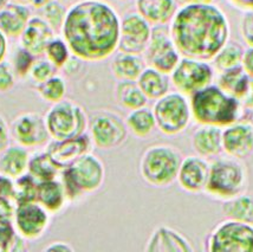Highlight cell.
Instances as JSON below:
<instances>
[{
    "mask_svg": "<svg viewBox=\"0 0 253 252\" xmlns=\"http://www.w3.org/2000/svg\"><path fill=\"white\" fill-rule=\"evenodd\" d=\"M252 79L246 74L242 65L219 73L216 85L228 95L233 96L242 102L248 94Z\"/></svg>",
    "mask_w": 253,
    "mask_h": 252,
    "instance_id": "cell-28",
    "label": "cell"
},
{
    "mask_svg": "<svg viewBox=\"0 0 253 252\" xmlns=\"http://www.w3.org/2000/svg\"><path fill=\"white\" fill-rule=\"evenodd\" d=\"M11 129L6 120L0 115V152L5 149L11 142Z\"/></svg>",
    "mask_w": 253,
    "mask_h": 252,
    "instance_id": "cell-44",
    "label": "cell"
},
{
    "mask_svg": "<svg viewBox=\"0 0 253 252\" xmlns=\"http://www.w3.org/2000/svg\"><path fill=\"white\" fill-rule=\"evenodd\" d=\"M169 32L182 57L209 62L230 41L231 28L218 5L185 4L174 14Z\"/></svg>",
    "mask_w": 253,
    "mask_h": 252,
    "instance_id": "cell-2",
    "label": "cell"
},
{
    "mask_svg": "<svg viewBox=\"0 0 253 252\" xmlns=\"http://www.w3.org/2000/svg\"><path fill=\"white\" fill-rule=\"evenodd\" d=\"M142 56L148 67L167 75H170L182 57L171 40L169 28L166 25L153 26L148 46Z\"/></svg>",
    "mask_w": 253,
    "mask_h": 252,
    "instance_id": "cell-12",
    "label": "cell"
},
{
    "mask_svg": "<svg viewBox=\"0 0 253 252\" xmlns=\"http://www.w3.org/2000/svg\"><path fill=\"white\" fill-rule=\"evenodd\" d=\"M37 203L41 204L52 215L64 211V209L70 203L59 178L39 182Z\"/></svg>",
    "mask_w": 253,
    "mask_h": 252,
    "instance_id": "cell-25",
    "label": "cell"
},
{
    "mask_svg": "<svg viewBox=\"0 0 253 252\" xmlns=\"http://www.w3.org/2000/svg\"><path fill=\"white\" fill-rule=\"evenodd\" d=\"M153 25L138 12H129L121 18L119 51L143 55L148 46Z\"/></svg>",
    "mask_w": 253,
    "mask_h": 252,
    "instance_id": "cell-15",
    "label": "cell"
},
{
    "mask_svg": "<svg viewBox=\"0 0 253 252\" xmlns=\"http://www.w3.org/2000/svg\"><path fill=\"white\" fill-rule=\"evenodd\" d=\"M30 153L28 148L14 143L0 152V173L11 179H17L28 173Z\"/></svg>",
    "mask_w": 253,
    "mask_h": 252,
    "instance_id": "cell-24",
    "label": "cell"
},
{
    "mask_svg": "<svg viewBox=\"0 0 253 252\" xmlns=\"http://www.w3.org/2000/svg\"><path fill=\"white\" fill-rule=\"evenodd\" d=\"M88 134L92 145L102 151L121 147L128 139L126 119L110 109H98L89 116Z\"/></svg>",
    "mask_w": 253,
    "mask_h": 252,
    "instance_id": "cell-9",
    "label": "cell"
},
{
    "mask_svg": "<svg viewBox=\"0 0 253 252\" xmlns=\"http://www.w3.org/2000/svg\"><path fill=\"white\" fill-rule=\"evenodd\" d=\"M114 97L120 107L129 112L147 106L149 101L136 81H119L114 90Z\"/></svg>",
    "mask_w": 253,
    "mask_h": 252,
    "instance_id": "cell-29",
    "label": "cell"
},
{
    "mask_svg": "<svg viewBox=\"0 0 253 252\" xmlns=\"http://www.w3.org/2000/svg\"><path fill=\"white\" fill-rule=\"evenodd\" d=\"M182 159L181 152L173 145L156 143L149 146L138 165L141 178L153 187H169L176 181Z\"/></svg>",
    "mask_w": 253,
    "mask_h": 252,
    "instance_id": "cell-5",
    "label": "cell"
},
{
    "mask_svg": "<svg viewBox=\"0 0 253 252\" xmlns=\"http://www.w3.org/2000/svg\"><path fill=\"white\" fill-rule=\"evenodd\" d=\"M51 217L52 214L37 202L18 204L12 225L25 241H37L50 227Z\"/></svg>",
    "mask_w": 253,
    "mask_h": 252,
    "instance_id": "cell-14",
    "label": "cell"
},
{
    "mask_svg": "<svg viewBox=\"0 0 253 252\" xmlns=\"http://www.w3.org/2000/svg\"><path fill=\"white\" fill-rule=\"evenodd\" d=\"M248 172L242 160L236 158L216 157L210 163L209 180L205 193L216 200L231 199L245 192Z\"/></svg>",
    "mask_w": 253,
    "mask_h": 252,
    "instance_id": "cell-6",
    "label": "cell"
},
{
    "mask_svg": "<svg viewBox=\"0 0 253 252\" xmlns=\"http://www.w3.org/2000/svg\"><path fill=\"white\" fill-rule=\"evenodd\" d=\"M58 178L69 203H80L84 197L101 190L105 180V167L97 155L89 152L63 168Z\"/></svg>",
    "mask_w": 253,
    "mask_h": 252,
    "instance_id": "cell-4",
    "label": "cell"
},
{
    "mask_svg": "<svg viewBox=\"0 0 253 252\" xmlns=\"http://www.w3.org/2000/svg\"><path fill=\"white\" fill-rule=\"evenodd\" d=\"M129 133L138 139H146L156 129V121L153 109L147 106L130 110L126 118Z\"/></svg>",
    "mask_w": 253,
    "mask_h": 252,
    "instance_id": "cell-30",
    "label": "cell"
},
{
    "mask_svg": "<svg viewBox=\"0 0 253 252\" xmlns=\"http://www.w3.org/2000/svg\"><path fill=\"white\" fill-rule=\"evenodd\" d=\"M195 249L187 237L167 225H160L146 243L147 252H193Z\"/></svg>",
    "mask_w": 253,
    "mask_h": 252,
    "instance_id": "cell-20",
    "label": "cell"
},
{
    "mask_svg": "<svg viewBox=\"0 0 253 252\" xmlns=\"http://www.w3.org/2000/svg\"><path fill=\"white\" fill-rule=\"evenodd\" d=\"M39 182L30 173L23 174L19 178L14 179L13 202L18 204L37 202Z\"/></svg>",
    "mask_w": 253,
    "mask_h": 252,
    "instance_id": "cell-35",
    "label": "cell"
},
{
    "mask_svg": "<svg viewBox=\"0 0 253 252\" xmlns=\"http://www.w3.org/2000/svg\"><path fill=\"white\" fill-rule=\"evenodd\" d=\"M55 1V0H28V5L32 6L33 8H37L41 10L42 7H44L45 5L50 4V2Z\"/></svg>",
    "mask_w": 253,
    "mask_h": 252,
    "instance_id": "cell-51",
    "label": "cell"
},
{
    "mask_svg": "<svg viewBox=\"0 0 253 252\" xmlns=\"http://www.w3.org/2000/svg\"><path fill=\"white\" fill-rule=\"evenodd\" d=\"M210 252H253V225L227 218L211 230L206 238Z\"/></svg>",
    "mask_w": 253,
    "mask_h": 252,
    "instance_id": "cell-10",
    "label": "cell"
},
{
    "mask_svg": "<svg viewBox=\"0 0 253 252\" xmlns=\"http://www.w3.org/2000/svg\"><path fill=\"white\" fill-rule=\"evenodd\" d=\"M180 2L185 4H210L213 2V0H179Z\"/></svg>",
    "mask_w": 253,
    "mask_h": 252,
    "instance_id": "cell-52",
    "label": "cell"
},
{
    "mask_svg": "<svg viewBox=\"0 0 253 252\" xmlns=\"http://www.w3.org/2000/svg\"><path fill=\"white\" fill-rule=\"evenodd\" d=\"M221 211L227 218L253 225V193H240L225 200Z\"/></svg>",
    "mask_w": 253,
    "mask_h": 252,
    "instance_id": "cell-32",
    "label": "cell"
},
{
    "mask_svg": "<svg viewBox=\"0 0 253 252\" xmlns=\"http://www.w3.org/2000/svg\"><path fill=\"white\" fill-rule=\"evenodd\" d=\"M61 170L46 151H37L30 154L28 173L31 174L38 182L57 179Z\"/></svg>",
    "mask_w": 253,
    "mask_h": 252,
    "instance_id": "cell-31",
    "label": "cell"
},
{
    "mask_svg": "<svg viewBox=\"0 0 253 252\" xmlns=\"http://www.w3.org/2000/svg\"><path fill=\"white\" fill-rule=\"evenodd\" d=\"M57 71H58V69L46 57L45 58H43V57H37V59L33 63L29 77L36 84H39L44 82V81L49 80L50 77L55 76Z\"/></svg>",
    "mask_w": 253,
    "mask_h": 252,
    "instance_id": "cell-40",
    "label": "cell"
},
{
    "mask_svg": "<svg viewBox=\"0 0 253 252\" xmlns=\"http://www.w3.org/2000/svg\"><path fill=\"white\" fill-rule=\"evenodd\" d=\"M56 37V31L41 16H32L20 35V45L36 57L45 55L47 45Z\"/></svg>",
    "mask_w": 253,
    "mask_h": 252,
    "instance_id": "cell-19",
    "label": "cell"
},
{
    "mask_svg": "<svg viewBox=\"0 0 253 252\" xmlns=\"http://www.w3.org/2000/svg\"><path fill=\"white\" fill-rule=\"evenodd\" d=\"M38 11H39V16L50 24L51 28L56 31V34L57 32L62 31L68 8H66L61 1L55 0V1L45 5L44 7H42L41 10Z\"/></svg>",
    "mask_w": 253,
    "mask_h": 252,
    "instance_id": "cell-37",
    "label": "cell"
},
{
    "mask_svg": "<svg viewBox=\"0 0 253 252\" xmlns=\"http://www.w3.org/2000/svg\"><path fill=\"white\" fill-rule=\"evenodd\" d=\"M245 49L236 41H228L212 59L214 70L222 73L242 65Z\"/></svg>",
    "mask_w": 253,
    "mask_h": 252,
    "instance_id": "cell-33",
    "label": "cell"
},
{
    "mask_svg": "<svg viewBox=\"0 0 253 252\" xmlns=\"http://www.w3.org/2000/svg\"><path fill=\"white\" fill-rule=\"evenodd\" d=\"M44 56L59 70L70 62L72 53L63 37H55L47 45Z\"/></svg>",
    "mask_w": 253,
    "mask_h": 252,
    "instance_id": "cell-36",
    "label": "cell"
},
{
    "mask_svg": "<svg viewBox=\"0 0 253 252\" xmlns=\"http://www.w3.org/2000/svg\"><path fill=\"white\" fill-rule=\"evenodd\" d=\"M119 1H128V0H119Z\"/></svg>",
    "mask_w": 253,
    "mask_h": 252,
    "instance_id": "cell-56",
    "label": "cell"
},
{
    "mask_svg": "<svg viewBox=\"0 0 253 252\" xmlns=\"http://www.w3.org/2000/svg\"><path fill=\"white\" fill-rule=\"evenodd\" d=\"M121 18L104 0H80L66 11L62 37L72 56L101 62L119 50Z\"/></svg>",
    "mask_w": 253,
    "mask_h": 252,
    "instance_id": "cell-1",
    "label": "cell"
},
{
    "mask_svg": "<svg viewBox=\"0 0 253 252\" xmlns=\"http://www.w3.org/2000/svg\"><path fill=\"white\" fill-rule=\"evenodd\" d=\"M36 90H37V94L42 100L46 102V103L53 104L64 100L68 85H66L65 80L56 74L55 76L50 77L49 80L37 84Z\"/></svg>",
    "mask_w": 253,
    "mask_h": 252,
    "instance_id": "cell-34",
    "label": "cell"
},
{
    "mask_svg": "<svg viewBox=\"0 0 253 252\" xmlns=\"http://www.w3.org/2000/svg\"><path fill=\"white\" fill-rule=\"evenodd\" d=\"M31 17L28 4L8 1L0 8V31L7 38H19Z\"/></svg>",
    "mask_w": 253,
    "mask_h": 252,
    "instance_id": "cell-21",
    "label": "cell"
},
{
    "mask_svg": "<svg viewBox=\"0 0 253 252\" xmlns=\"http://www.w3.org/2000/svg\"><path fill=\"white\" fill-rule=\"evenodd\" d=\"M44 119L52 140L71 139L88 133V114L81 104L69 98L51 104Z\"/></svg>",
    "mask_w": 253,
    "mask_h": 252,
    "instance_id": "cell-7",
    "label": "cell"
},
{
    "mask_svg": "<svg viewBox=\"0 0 253 252\" xmlns=\"http://www.w3.org/2000/svg\"><path fill=\"white\" fill-rule=\"evenodd\" d=\"M14 180L0 173V197L13 199Z\"/></svg>",
    "mask_w": 253,
    "mask_h": 252,
    "instance_id": "cell-45",
    "label": "cell"
},
{
    "mask_svg": "<svg viewBox=\"0 0 253 252\" xmlns=\"http://www.w3.org/2000/svg\"><path fill=\"white\" fill-rule=\"evenodd\" d=\"M228 1L242 10H253V0H228Z\"/></svg>",
    "mask_w": 253,
    "mask_h": 252,
    "instance_id": "cell-49",
    "label": "cell"
},
{
    "mask_svg": "<svg viewBox=\"0 0 253 252\" xmlns=\"http://www.w3.org/2000/svg\"><path fill=\"white\" fill-rule=\"evenodd\" d=\"M240 34L249 46H253V10H248L244 13L240 22Z\"/></svg>",
    "mask_w": 253,
    "mask_h": 252,
    "instance_id": "cell-43",
    "label": "cell"
},
{
    "mask_svg": "<svg viewBox=\"0 0 253 252\" xmlns=\"http://www.w3.org/2000/svg\"><path fill=\"white\" fill-rule=\"evenodd\" d=\"M192 148L205 159L216 158L222 153V128L199 125L192 135Z\"/></svg>",
    "mask_w": 253,
    "mask_h": 252,
    "instance_id": "cell-22",
    "label": "cell"
},
{
    "mask_svg": "<svg viewBox=\"0 0 253 252\" xmlns=\"http://www.w3.org/2000/svg\"><path fill=\"white\" fill-rule=\"evenodd\" d=\"M36 59H37V57L32 55L30 51L23 47L22 45L17 47L10 64L18 79H26V77H29L30 71H31V68Z\"/></svg>",
    "mask_w": 253,
    "mask_h": 252,
    "instance_id": "cell-38",
    "label": "cell"
},
{
    "mask_svg": "<svg viewBox=\"0 0 253 252\" xmlns=\"http://www.w3.org/2000/svg\"><path fill=\"white\" fill-rule=\"evenodd\" d=\"M10 129L14 142L25 148H39L51 140L44 116L36 112L19 114L12 121Z\"/></svg>",
    "mask_w": 253,
    "mask_h": 252,
    "instance_id": "cell-13",
    "label": "cell"
},
{
    "mask_svg": "<svg viewBox=\"0 0 253 252\" xmlns=\"http://www.w3.org/2000/svg\"><path fill=\"white\" fill-rule=\"evenodd\" d=\"M92 141L90 139L89 134H82L80 136L71 137L65 140H50L46 145L45 151L49 153V155L55 161L57 166L61 169L68 167L75 160L81 158L86 153L91 152Z\"/></svg>",
    "mask_w": 253,
    "mask_h": 252,
    "instance_id": "cell-17",
    "label": "cell"
},
{
    "mask_svg": "<svg viewBox=\"0 0 253 252\" xmlns=\"http://www.w3.org/2000/svg\"><path fill=\"white\" fill-rule=\"evenodd\" d=\"M136 82L146 97L152 101H156L167 92H169L171 84L169 75L161 73L148 65L144 68Z\"/></svg>",
    "mask_w": 253,
    "mask_h": 252,
    "instance_id": "cell-27",
    "label": "cell"
},
{
    "mask_svg": "<svg viewBox=\"0 0 253 252\" xmlns=\"http://www.w3.org/2000/svg\"><path fill=\"white\" fill-rule=\"evenodd\" d=\"M209 173L210 163L207 159L197 154L188 155L182 159L176 181L188 193H201L206 188Z\"/></svg>",
    "mask_w": 253,
    "mask_h": 252,
    "instance_id": "cell-18",
    "label": "cell"
},
{
    "mask_svg": "<svg viewBox=\"0 0 253 252\" xmlns=\"http://www.w3.org/2000/svg\"><path fill=\"white\" fill-rule=\"evenodd\" d=\"M192 119L198 125L225 128L240 121L244 108L238 98L228 95L216 84H210L189 96Z\"/></svg>",
    "mask_w": 253,
    "mask_h": 252,
    "instance_id": "cell-3",
    "label": "cell"
},
{
    "mask_svg": "<svg viewBox=\"0 0 253 252\" xmlns=\"http://www.w3.org/2000/svg\"><path fill=\"white\" fill-rule=\"evenodd\" d=\"M156 128L168 136L181 134L192 121L188 96L179 91H169L158 98L153 106Z\"/></svg>",
    "mask_w": 253,
    "mask_h": 252,
    "instance_id": "cell-8",
    "label": "cell"
},
{
    "mask_svg": "<svg viewBox=\"0 0 253 252\" xmlns=\"http://www.w3.org/2000/svg\"><path fill=\"white\" fill-rule=\"evenodd\" d=\"M7 49H8L7 37L0 31V63L5 61L6 55H7Z\"/></svg>",
    "mask_w": 253,
    "mask_h": 252,
    "instance_id": "cell-48",
    "label": "cell"
},
{
    "mask_svg": "<svg viewBox=\"0 0 253 252\" xmlns=\"http://www.w3.org/2000/svg\"><path fill=\"white\" fill-rule=\"evenodd\" d=\"M242 103H243L244 108H250V109H252L253 108V79L251 81V85H250L248 94H246L245 98L242 101Z\"/></svg>",
    "mask_w": 253,
    "mask_h": 252,
    "instance_id": "cell-50",
    "label": "cell"
},
{
    "mask_svg": "<svg viewBox=\"0 0 253 252\" xmlns=\"http://www.w3.org/2000/svg\"><path fill=\"white\" fill-rule=\"evenodd\" d=\"M16 74L7 62L0 63V94L11 91L16 85Z\"/></svg>",
    "mask_w": 253,
    "mask_h": 252,
    "instance_id": "cell-41",
    "label": "cell"
},
{
    "mask_svg": "<svg viewBox=\"0 0 253 252\" xmlns=\"http://www.w3.org/2000/svg\"><path fill=\"white\" fill-rule=\"evenodd\" d=\"M25 242L16 232L13 225L0 226V252L25 250Z\"/></svg>",
    "mask_w": 253,
    "mask_h": 252,
    "instance_id": "cell-39",
    "label": "cell"
},
{
    "mask_svg": "<svg viewBox=\"0 0 253 252\" xmlns=\"http://www.w3.org/2000/svg\"><path fill=\"white\" fill-rule=\"evenodd\" d=\"M169 79L176 91L191 96L212 84L214 79V68L207 61L181 57L170 73Z\"/></svg>",
    "mask_w": 253,
    "mask_h": 252,
    "instance_id": "cell-11",
    "label": "cell"
},
{
    "mask_svg": "<svg viewBox=\"0 0 253 252\" xmlns=\"http://www.w3.org/2000/svg\"><path fill=\"white\" fill-rule=\"evenodd\" d=\"M8 1H10V0H0V8L4 7V6L7 4Z\"/></svg>",
    "mask_w": 253,
    "mask_h": 252,
    "instance_id": "cell-53",
    "label": "cell"
},
{
    "mask_svg": "<svg viewBox=\"0 0 253 252\" xmlns=\"http://www.w3.org/2000/svg\"><path fill=\"white\" fill-rule=\"evenodd\" d=\"M16 203L11 198L0 197V226H8L13 224Z\"/></svg>",
    "mask_w": 253,
    "mask_h": 252,
    "instance_id": "cell-42",
    "label": "cell"
},
{
    "mask_svg": "<svg viewBox=\"0 0 253 252\" xmlns=\"http://www.w3.org/2000/svg\"><path fill=\"white\" fill-rule=\"evenodd\" d=\"M222 152L244 160L253 154V126L251 122L232 124L222 128Z\"/></svg>",
    "mask_w": 253,
    "mask_h": 252,
    "instance_id": "cell-16",
    "label": "cell"
},
{
    "mask_svg": "<svg viewBox=\"0 0 253 252\" xmlns=\"http://www.w3.org/2000/svg\"><path fill=\"white\" fill-rule=\"evenodd\" d=\"M242 67L246 74L253 79V46H249L244 51Z\"/></svg>",
    "mask_w": 253,
    "mask_h": 252,
    "instance_id": "cell-46",
    "label": "cell"
},
{
    "mask_svg": "<svg viewBox=\"0 0 253 252\" xmlns=\"http://www.w3.org/2000/svg\"><path fill=\"white\" fill-rule=\"evenodd\" d=\"M251 125L253 126V108H252V116H251Z\"/></svg>",
    "mask_w": 253,
    "mask_h": 252,
    "instance_id": "cell-55",
    "label": "cell"
},
{
    "mask_svg": "<svg viewBox=\"0 0 253 252\" xmlns=\"http://www.w3.org/2000/svg\"><path fill=\"white\" fill-rule=\"evenodd\" d=\"M13 1H17V2H23V4H28V0H13Z\"/></svg>",
    "mask_w": 253,
    "mask_h": 252,
    "instance_id": "cell-54",
    "label": "cell"
},
{
    "mask_svg": "<svg viewBox=\"0 0 253 252\" xmlns=\"http://www.w3.org/2000/svg\"><path fill=\"white\" fill-rule=\"evenodd\" d=\"M44 251H57V252H72L75 251V248L70 243L64 241H55L51 242L49 245L44 248Z\"/></svg>",
    "mask_w": 253,
    "mask_h": 252,
    "instance_id": "cell-47",
    "label": "cell"
},
{
    "mask_svg": "<svg viewBox=\"0 0 253 252\" xmlns=\"http://www.w3.org/2000/svg\"><path fill=\"white\" fill-rule=\"evenodd\" d=\"M177 8V0H136V11L153 26L169 24Z\"/></svg>",
    "mask_w": 253,
    "mask_h": 252,
    "instance_id": "cell-23",
    "label": "cell"
},
{
    "mask_svg": "<svg viewBox=\"0 0 253 252\" xmlns=\"http://www.w3.org/2000/svg\"><path fill=\"white\" fill-rule=\"evenodd\" d=\"M147 67L142 55L119 51L113 57L110 69L117 81H136Z\"/></svg>",
    "mask_w": 253,
    "mask_h": 252,
    "instance_id": "cell-26",
    "label": "cell"
}]
</instances>
